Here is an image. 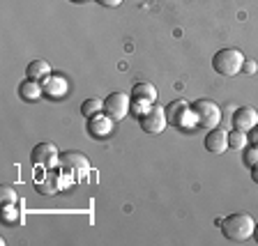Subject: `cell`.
Listing matches in <instances>:
<instances>
[{"label":"cell","instance_id":"cell-1","mask_svg":"<svg viewBox=\"0 0 258 246\" xmlns=\"http://www.w3.org/2000/svg\"><path fill=\"white\" fill-rule=\"evenodd\" d=\"M221 232L228 241H235L242 244L253 237V228H256V221L251 219V214H244V212H235V214H228L226 219H221L219 223Z\"/></svg>","mask_w":258,"mask_h":246},{"label":"cell","instance_id":"cell-2","mask_svg":"<svg viewBox=\"0 0 258 246\" xmlns=\"http://www.w3.org/2000/svg\"><path fill=\"white\" fill-rule=\"evenodd\" d=\"M244 53L240 48H221L212 58V69L221 76H237L244 64Z\"/></svg>","mask_w":258,"mask_h":246},{"label":"cell","instance_id":"cell-3","mask_svg":"<svg viewBox=\"0 0 258 246\" xmlns=\"http://www.w3.org/2000/svg\"><path fill=\"white\" fill-rule=\"evenodd\" d=\"M166 118L168 124L180 131H191L196 127V115H194L191 104H187L184 99H175L166 106Z\"/></svg>","mask_w":258,"mask_h":246},{"label":"cell","instance_id":"cell-4","mask_svg":"<svg viewBox=\"0 0 258 246\" xmlns=\"http://www.w3.org/2000/svg\"><path fill=\"white\" fill-rule=\"evenodd\" d=\"M194 115H196V124L205 129H217L221 122V108L217 106L212 99H196L191 104Z\"/></svg>","mask_w":258,"mask_h":246},{"label":"cell","instance_id":"cell-5","mask_svg":"<svg viewBox=\"0 0 258 246\" xmlns=\"http://www.w3.org/2000/svg\"><path fill=\"white\" fill-rule=\"evenodd\" d=\"M104 113L108 118L115 120V122L124 120L132 113V95H127V92H111L104 99Z\"/></svg>","mask_w":258,"mask_h":246},{"label":"cell","instance_id":"cell-6","mask_svg":"<svg viewBox=\"0 0 258 246\" xmlns=\"http://www.w3.org/2000/svg\"><path fill=\"white\" fill-rule=\"evenodd\" d=\"M139 124H141V129H143L145 134H161L168 124L166 108L152 104V106L148 108V113H143V115L139 118Z\"/></svg>","mask_w":258,"mask_h":246},{"label":"cell","instance_id":"cell-7","mask_svg":"<svg viewBox=\"0 0 258 246\" xmlns=\"http://www.w3.org/2000/svg\"><path fill=\"white\" fill-rule=\"evenodd\" d=\"M42 88H44V97L53 99V102L64 99L67 92H70V83H67V78H64L62 74H51L48 78H44Z\"/></svg>","mask_w":258,"mask_h":246},{"label":"cell","instance_id":"cell-8","mask_svg":"<svg viewBox=\"0 0 258 246\" xmlns=\"http://www.w3.org/2000/svg\"><path fill=\"white\" fill-rule=\"evenodd\" d=\"M58 159H60V154L53 143H37L30 152V161L35 166H53Z\"/></svg>","mask_w":258,"mask_h":246},{"label":"cell","instance_id":"cell-9","mask_svg":"<svg viewBox=\"0 0 258 246\" xmlns=\"http://www.w3.org/2000/svg\"><path fill=\"white\" fill-rule=\"evenodd\" d=\"M113 122H115V120L108 118L104 111L97 113V115L88 118V134H90L92 138H106L113 131Z\"/></svg>","mask_w":258,"mask_h":246},{"label":"cell","instance_id":"cell-10","mask_svg":"<svg viewBox=\"0 0 258 246\" xmlns=\"http://www.w3.org/2000/svg\"><path fill=\"white\" fill-rule=\"evenodd\" d=\"M205 150L210 152V154H224L226 150H228V131H224V129H210L208 134H205Z\"/></svg>","mask_w":258,"mask_h":246},{"label":"cell","instance_id":"cell-11","mask_svg":"<svg viewBox=\"0 0 258 246\" xmlns=\"http://www.w3.org/2000/svg\"><path fill=\"white\" fill-rule=\"evenodd\" d=\"M258 124V111L251 106H240L233 113V129H240V131H251Z\"/></svg>","mask_w":258,"mask_h":246},{"label":"cell","instance_id":"cell-12","mask_svg":"<svg viewBox=\"0 0 258 246\" xmlns=\"http://www.w3.org/2000/svg\"><path fill=\"white\" fill-rule=\"evenodd\" d=\"M19 97L26 99V102H37L39 97H44L42 80H32V78L21 80V86H19Z\"/></svg>","mask_w":258,"mask_h":246},{"label":"cell","instance_id":"cell-13","mask_svg":"<svg viewBox=\"0 0 258 246\" xmlns=\"http://www.w3.org/2000/svg\"><path fill=\"white\" fill-rule=\"evenodd\" d=\"M157 97H159L157 88L152 86V83H148V80L134 83V88H132V99H141V102L155 104V102H157Z\"/></svg>","mask_w":258,"mask_h":246},{"label":"cell","instance_id":"cell-14","mask_svg":"<svg viewBox=\"0 0 258 246\" xmlns=\"http://www.w3.org/2000/svg\"><path fill=\"white\" fill-rule=\"evenodd\" d=\"M51 74H53L51 64H48L46 60H42V58L32 60V62L26 67V78H32V80H44V78H48Z\"/></svg>","mask_w":258,"mask_h":246},{"label":"cell","instance_id":"cell-15","mask_svg":"<svg viewBox=\"0 0 258 246\" xmlns=\"http://www.w3.org/2000/svg\"><path fill=\"white\" fill-rule=\"evenodd\" d=\"M247 143V131H240V129L228 131V150H244Z\"/></svg>","mask_w":258,"mask_h":246},{"label":"cell","instance_id":"cell-16","mask_svg":"<svg viewBox=\"0 0 258 246\" xmlns=\"http://www.w3.org/2000/svg\"><path fill=\"white\" fill-rule=\"evenodd\" d=\"M104 111V99H97V97H90V99H86V102L81 104V113L86 115V118H92V115H97V113Z\"/></svg>","mask_w":258,"mask_h":246},{"label":"cell","instance_id":"cell-17","mask_svg":"<svg viewBox=\"0 0 258 246\" xmlns=\"http://www.w3.org/2000/svg\"><path fill=\"white\" fill-rule=\"evenodd\" d=\"M60 159H62L64 166H70V168H88L90 166V161H88L83 154H76V152H64Z\"/></svg>","mask_w":258,"mask_h":246},{"label":"cell","instance_id":"cell-18","mask_svg":"<svg viewBox=\"0 0 258 246\" xmlns=\"http://www.w3.org/2000/svg\"><path fill=\"white\" fill-rule=\"evenodd\" d=\"M0 203H3V207L19 203V196H16L14 189H12V187H3V189H0Z\"/></svg>","mask_w":258,"mask_h":246},{"label":"cell","instance_id":"cell-19","mask_svg":"<svg viewBox=\"0 0 258 246\" xmlns=\"http://www.w3.org/2000/svg\"><path fill=\"white\" fill-rule=\"evenodd\" d=\"M242 159H244V166H249V168L258 166V147H244Z\"/></svg>","mask_w":258,"mask_h":246},{"label":"cell","instance_id":"cell-20","mask_svg":"<svg viewBox=\"0 0 258 246\" xmlns=\"http://www.w3.org/2000/svg\"><path fill=\"white\" fill-rule=\"evenodd\" d=\"M3 219H5V223H16V221H19L16 205H7V207H3Z\"/></svg>","mask_w":258,"mask_h":246},{"label":"cell","instance_id":"cell-21","mask_svg":"<svg viewBox=\"0 0 258 246\" xmlns=\"http://www.w3.org/2000/svg\"><path fill=\"white\" fill-rule=\"evenodd\" d=\"M152 104L148 102H141V99H132V113H134L136 118H141L143 113H148V108H150Z\"/></svg>","mask_w":258,"mask_h":246},{"label":"cell","instance_id":"cell-22","mask_svg":"<svg viewBox=\"0 0 258 246\" xmlns=\"http://www.w3.org/2000/svg\"><path fill=\"white\" fill-rule=\"evenodd\" d=\"M242 71H244V74H256V62H253V60H244Z\"/></svg>","mask_w":258,"mask_h":246},{"label":"cell","instance_id":"cell-23","mask_svg":"<svg viewBox=\"0 0 258 246\" xmlns=\"http://www.w3.org/2000/svg\"><path fill=\"white\" fill-rule=\"evenodd\" d=\"M102 7H118V5H122V0H97Z\"/></svg>","mask_w":258,"mask_h":246},{"label":"cell","instance_id":"cell-24","mask_svg":"<svg viewBox=\"0 0 258 246\" xmlns=\"http://www.w3.org/2000/svg\"><path fill=\"white\" fill-rule=\"evenodd\" d=\"M251 180L258 184V166H253V168H251Z\"/></svg>","mask_w":258,"mask_h":246},{"label":"cell","instance_id":"cell-25","mask_svg":"<svg viewBox=\"0 0 258 246\" xmlns=\"http://www.w3.org/2000/svg\"><path fill=\"white\" fill-rule=\"evenodd\" d=\"M253 239L258 241V223H256V228H253Z\"/></svg>","mask_w":258,"mask_h":246},{"label":"cell","instance_id":"cell-26","mask_svg":"<svg viewBox=\"0 0 258 246\" xmlns=\"http://www.w3.org/2000/svg\"><path fill=\"white\" fill-rule=\"evenodd\" d=\"M70 3H81V0H70Z\"/></svg>","mask_w":258,"mask_h":246}]
</instances>
